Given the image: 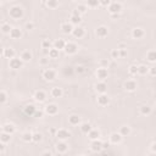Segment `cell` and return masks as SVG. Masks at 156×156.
<instances>
[{"label": "cell", "instance_id": "obj_31", "mask_svg": "<svg viewBox=\"0 0 156 156\" xmlns=\"http://www.w3.org/2000/svg\"><path fill=\"white\" fill-rule=\"evenodd\" d=\"M130 127L129 126H122V127H120V130H118V133H120L122 137H128L129 134H130Z\"/></svg>", "mask_w": 156, "mask_h": 156}, {"label": "cell", "instance_id": "obj_59", "mask_svg": "<svg viewBox=\"0 0 156 156\" xmlns=\"http://www.w3.org/2000/svg\"><path fill=\"white\" fill-rule=\"evenodd\" d=\"M154 143H156V137H155V138H154Z\"/></svg>", "mask_w": 156, "mask_h": 156}, {"label": "cell", "instance_id": "obj_4", "mask_svg": "<svg viewBox=\"0 0 156 156\" xmlns=\"http://www.w3.org/2000/svg\"><path fill=\"white\" fill-rule=\"evenodd\" d=\"M55 137H56V138H58L60 141H66V140L71 137V133L68 132L67 129L61 128V129H58V133H56Z\"/></svg>", "mask_w": 156, "mask_h": 156}, {"label": "cell", "instance_id": "obj_30", "mask_svg": "<svg viewBox=\"0 0 156 156\" xmlns=\"http://www.w3.org/2000/svg\"><path fill=\"white\" fill-rule=\"evenodd\" d=\"M88 138L93 141V140H98L100 138V132H99L98 129H92V132H89L88 134Z\"/></svg>", "mask_w": 156, "mask_h": 156}, {"label": "cell", "instance_id": "obj_33", "mask_svg": "<svg viewBox=\"0 0 156 156\" xmlns=\"http://www.w3.org/2000/svg\"><path fill=\"white\" fill-rule=\"evenodd\" d=\"M0 140H1L3 144L10 143V140H11V134H8V133H5V132H1V134H0Z\"/></svg>", "mask_w": 156, "mask_h": 156}, {"label": "cell", "instance_id": "obj_46", "mask_svg": "<svg viewBox=\"0 0 156 156\" xmlns=\"http://www.w3.org/2000/svg\"><path fill=\"white\" fill-rule=\"evenodd\" d=\"M111 58L115 59V60L120 58V50H118V49H114V50H111Z\"/></svg>", "mask_w": 156, "mask_h": 156}, {"label": "cell", "instance_id": "obj_19", "mask_svg": "<svg viewBox=\"0 0 156 156\" xmlns=\"http://www.w3.org/2000/svg\"><path fill=\"white\" fill-rule=\"evenodd\" d=\"M22 37V31L20 28H17V27H14L11 29V32H10V38L11 39H20Z\"/></svg>", "mask_w": 156, "mask_h": 156}, {"label": "cell", "instance_id": "obj_55", "mask_svg": "<svg viewBox=\"0 0 156 156\" xmlns=\"http://www.w3.org/2000/svg\"><path fill=\"white\" fill-rule=\"evenodd\" d=\"M127 55V50H120V58H124Z\"/></svg>", "mask_w": 156, "mask_h": 156}, {"label": "cell", "instance_id": "obj_24", "mask_svg": "<svg viewBox=\"0 0 156 156\" xmlns=\"http://www.w3.org/2000/svg\"><path fill=\"white\" fill-rule=\"evenodd\" d=\"M15 55H16V53H15V50H14L12 48H5L4 51H3V56H4V58L10 59V60L14 59Z\"/></svg>", "mask_w": 156, "mask_h": 156}, {"label": "cell", "instance_id": "obj_14", "mask_svg": "<svg viewBox=\"0 0 156 156\" xmlns=\"http://www.w3.org/2000/svg\"><path fill=\"white\" fill-rule=\"evenodd\" d=\"M90 149H92V151H94V153H99V151H101L103 150V141L101 140H93L92 141V144H90Z\"/></svg>", "mask_w": 156, "mask_h": 156}, {"label": "cell", "instance_id": "obj_29", "mask_svg": "<svg viewBox=\"0 0 156 156\" xmlns=\"http://www.w3.org/2000/svg\"><path fill=\"white\" fill-rule=\"evenodd\" d=\"M50 94H51V96H53V98L59 99V98H61V96H62V94H64V92H62V89H61V88H59V87H54V88L51 89V92H50Z\"/></svg>", "mask_w": 156, "mask_h": 156}, {"label": "cell", "instance_id": "obj_56", "mask_svg": "<svg viewBox=\"0 0 156 156\" xmlns=\"http://www.w3.org/2000/svg\"><path fill=\"white\" fill-rule=\"evenodd\" d=\"M40 156H53V154H51L50 151H44Z\"/></svg>", "mask_w": 156, "mask_h": 156}, {"label": "cell", "instance_id": "obj_20", "mask_svg": "<svg viewBox=\"0 0 156 156\" xmlns=\"http://www.w3.org/2000/svg\"><path fill=\"white\" fill-rule=\"evenodd\" d=\"M34 99H35V101H38V103L45 101V99H46L45 92H43V90H37V92L34 93Z\"/></svg>", "mask_w": 156, "mask_h": 156}, {"label": "cell", "instance_id": "obj_39", "mask_svg": "<svg viewBox=\"0 0 156 156\" xmlns=\"http://www.w3.org/2000/svg\"><path fill=\"white\" fill-rule=\"evenodd\" d=\"M51 42L49 40V39H44L42 42V48H43V50H50L51 49Z\"/></svg>", "mask_w": 156, "mask_h": 156}, {"label": "cell", "instance_id": "obj_9", "mask_svg": "<svg viewBox=\"0 0 156 156\" xmlns=\"http://www.w3.org/2000/svg\"><path fill=\"white\" fill-rule=\"evenodd\" d=\"M107 76H109L107 68L100 67V68H98V70H96V78L100 80V82H105V79L107 78Z\"/></svg>", "mask_w": 156, "mask_h": 156}, {"label": "cell", "instance_id": "obj_6", "mask_svg": "<svg viewBox=\"0 0 156 156\" xmlns=\"http://www.w3.org/2000/svg\"><path fill=\"white\" fill-rule=\"evenodd\" d=\"M78 51V45L76 44V43L73 42H67L66 44V48H65V53L67 55H74Z\"/></svg>", "mask_w": 156, "mask_h": 156}, {"label": "cell", "instance_id": "obj_12", "mask_svg": "<svg viewBox=\"0 0 156 156\" xmlns=\"http://www.w3.org/2000/svg\"><path fill=\"white\" fill-rule=\"evenodd\" d=\"M73 29H74V27L71 22H65L61 24V31H62V33H65V34H72Z\"/></svg>", "mask_w": 156, "mask_h": 156}, {"label": "cell", "instance_id": "obj_23", "mask_svg": "<svg viewBox=\"0 0 156 156\" xmlns=\"http://www.w3.org/2000/svg\"><path fill=\"white\" fill-rule=\"evenodd\" d=\"M3 132L12 135V134L16 132V127L12 123H6V124H4V126H3Z\"/></svg>", "mask_w": 156, "mask_h": 156}, {"label": "cell", "instance_id": "obj_17", "mask_svg": "<svg viewBox=\"0 0 156 156\" xmlns=\"http://www.w3.org/2000/svg\"><path fill=\"white\" fill-rule=\"evenodd\" d=\"M144 35H145V32H144V29H143V28L137 27V28H134L132 31V37L134 39H141Z\"/></svg>", "mask_w": 156, "mask_h": 156}, {"label": "cell", "instance_id": "obj_58", "mask_svg": "<svg viewBox=\"0 0 156 156\" xmlns=\"http://www.w3.org/2000/svg\"><path fill=\"white\" fill-rule=\"evenodd\" d=\"M151 151L156 153V143H153V144H151Z\"/></svg>", "mask_w": 156, "mask_h": 156}, {"label": "cell", "instance_id": "obj_38", "mask_svg": "<svg viewBox=\"0 0 156 156\" xmlns=\"http://www.w3.org/2000/svg\"><path fill=\"white\" fill-rule=\"evenodd\" d=\"M12 28H14V27H11L10 23H3V24H1V32H3L4 34H10V32H11Z\"/></svg>", "mask_w": 156, "mask_h": 156}, {"label": "cell", "instance_id": "obj_49", "mask_svg": "<svg viewBox=\"0 0 156 156\" xmlns=\"http://www.w3.org/2000/svg\"><path fill=\"white\" fill-rule=\"evenodd\" d=\"M26 29H27V31L34 29V23H33V22H27V23H26Z\"/></svg>", "mask_w": 156, "mask_h": 156}, {"label": "cell", "instance_id": "obj_13", "mask_svg": "<svg viewBox=\"0 0 156 156\" xmlns=\"http://www.w3.org/2000/svg\"><path fill=\"white\" fill-rule=\"evenodd\" d=\"M84 34H85V31H84V28H83V27H80V26L74 27L73 32H72V35L74 37V38H77V39L83 38Z\"/></svg>", "mask_w": 156, "mask_h": 156}, {"label": "cell", "instance_id": "obj_10", "mask_svg": "<svg viewBox=\"0 0 156 156\" xmlns=\"http://www.w3.org/2000/svg\"><path fill=\"white\" fill-rule=\"evenodd\" d=\"M137 87H138V84H137L134 79H128L124 82V89L127 92H134L137 89Z\"/></svg>", "mask_w": 156, "mask_h": 156}, {"label": "cell", "instance_id": "obj_16", "mask_svg": "<svg viewBox=\"0 0 156 156\" xmlns=\"http://www.w3.org/2000/svg\"><path fill=\"white\" fill-rule=\"evenodd\" d=\"M23 112H24V115H27V116H33V115H35L37 109H35L34 105L28 104V105H26L23 107Z\"/></svg>", "mask_w": 156, "mask_h": 156}, {"label": "cell", "instance_id": "obj_54", "mask_svg": "<svg viewBox=\"0 0 156 156\" xmlns=\"http://www.w3.org/2000/svg\"><path fill=\"white\" fill-rule=\"evenodd\" d=\"M111 3L109 1V0H104V1H100V5H104V6H107L109 8V5H110Z\"/></svg>", "mask_w": 156, "mask_h": 156}, {"label": "cell", "instance_id": "obj_37", "mask_svg": "<svg viewBox=\"0 0 156 156\" xmlns=\"http://www.w3.org/2000/svg\"><path fill=\"white\" fill-rule=\"evenodd\" d=\"M146 60L150 62H156V50H150L146 54Z\"/></svg>", "mask_w": 156, "mask_h": 156}, {"label": "cell", "instance_id": "obj_22", "mask_svg": "<svg viewBox=\"0 0 156 156\" xmlns=\"http://www.w3.org/2000/svg\"><path fill=\"white\" fill-rule=\"evenodd\" d=\"M56 150H58V153H60V154H64L68 150V144L66 141H59L58 144H56Z\"/></svg>", "mask_w": 156, "mask_h": 156}, {"label": "cell", "instance_id": "obj_11", "mask_svg": "<svg viewBox=\"0 0 156 156\" xmlns=\"http://www.w3.org/2000/svg\"><path fill=\"white\" fill-rule=\"evenodd\" d=\"M95 34H96V37H99V38H105V37H107V34H109V29L105 26H99L95 29Z\"/></svg>", "mask_w": 156, "mask_h": 156}, {"label": "cell", "instance_id": "obj_1", "mask_svg": "<svg viewBox=\"0 0 156 156\" xmlns=\"http://www.w3.org/2000/svg\"><path fill=\"white\" fill-rule=\"evenodd\" d=\"M9 15L11 18H14V20H20L23 16V10L21 6H12L9 10Z\"/></svg>", "mask_w": 156, "mask_h": 156}, {"label": "cell", "instance_id": "obj_48", "mask_svg": "<svg viewBox=\"0 0 156 156\" xmlns=\"http://www.w3.org/2000/svg\"><path fill=\"white\" fill-rule=\"evenodd\" d=\"M100 67H103V68H107V67H109V61L106 60V59L100 60Z\"/></svg>", "mask_w": 156, "mask_h": 156}, {"label": "cell", "instance_id": "obj_15", "mask_svg": "<svg viewBox=\"0 0 156 156\" xmlns=\"http://www.w3.org/2000/svg\"><path fill=\"white\" fill-rule=\"evenodd\" d=\"M66 44H67V42H66L65 39H56V40L53 43V48L58 49V50H65Z\"/></svg>", "mask_w": 156, "mask_h": 156}, {"label": "cell", "instance_id": "obj_7", "mask_svg": "<svg viewBox=\"0 0 156 156\" xmlns=\"http://www.w3.org/2000/svg\"><path fill=\"white\" fill-rule=\"evenodd\" d=\"M80 21H82V17H80L79 11H78L77 9H76V10H73V11H72V15H71V18H70V22L77 27V26H79Z\"/></svg>", "mask_w": 156, "mask_h": 156}, {"label": "cell", "instance_id": "obj_57", "mask_svg": "<svg viewBox=\"0 0 156 156\" xmlns=\"http://www.w3.org/2000/svg\"><path fill=\"white\" fill-rule=\"evenodd\" d=\"M110 146V144H109V143L107 141H105V143H103V150H104V149H107Z\"/></svg>", "mask_w": 156, "mask_h": 156}, {"label": "cell", "instance_id": "obj_26", "mask_svg": "<svg viewBox=\"0 0 156 156\" xmlns=\"http://www.w3.org/2000/svg\"><path fill=\"white\" fill-rule=\"evenodd\" d=\"M80 132H82L83 134H87V135H88L89 134V132H92V124L89 123V122H84V123H82V124H80Z\"/></svg>", "mask_w": 156, "mask_h": 156}, {"label": "cell", "instance_id": "obj_60", "mask_svg": "<svg viewBox=\"0 0 156 156\" xmlns=\"http://www.w3.org/2000/svg\"><path fill=\"white\" fill-rule=\"evenodd\" d=\"M78 156H84V155H78Z\"/></svg>", "mask_w": 156, "mask_h": 156}, {"label": "cell", "instance_id": "obj_5", "mask_svg": "<svg viewBox=\"0 0 156 156\" xmlns=\"http://www.w3.org/2000/svg\"><path fill=\"white\" fill-rule=\"evenodd\" d=\"M43 78L48 82H51V80L56 79V71L53 70V68H46V70L43 72Z\"/></svg>", "mask_w": 156, "mask_h": 156}, {"label": "cell", "instance_id": "obj_27", "mask_svg": "<svg viewBox=\"0 0 156 156\" xmlns=\"http://www.w3.org/2000/svg\"><path fill=\"white\" fill-rule=\"evenodd\" d=\"M68 123L71 126H78V124H82L80 123V117L78 115H71L68 117Z\"/></svg>", "mask_w": 156, "mask_h": 156}, {"label": "cell", "instance_id": "obj_50", "mask_svg": "<svg viewBox=\"0 0 156 156\" xmlns=\"http://www.w3.org/2000/svg\"><path fill=\"white\" fill-rule=\"evenodd\" d=\"M76 72L79 73V74H80V73H83V72H84V67H83V66H80V65L77 66V67H76Z\"/></svg>", "mask_w": 156, "mask_h": 156}, {"label": "cell", "instance_id": "obj_35", "mask_svg": "<svg viewBox=\"0 0 156 156\" xmlns=\"http://www.w3.org/2000/svg\"><path fill=\"white\" fill-rule=\"evenodd\" d=\"M149 68L148 66H145V65H140V66H138V74H140V76H145V74H148L149 73Z\"/></svg>", "mask_w": 156, "mask_h": 156}, {"label": "cell", "instance_id": "obj_34", "mask_svg": "<svg viewBox=\"0 0 156 156\" xmlns=\"http://www.w3.org/2000/svg\"><path fill=\"white\" fill-rule=\"evenodd\" d=\"M140 114L143 116H148V115H150L151 114V107L149 105H143L141 107H140Z\"/></svg>", "mask_w": 156, "mask_h": 156}, {"label": "cell", "instance_id": "obj_32", "mask_svg": "<svg viewBox=\"0 0 156 156\" xmlns=\"http://www.w3.org/2000/svg\"><path fill=\"white\" fill-rule=\"evenodd\" d=\"M59 55H60V50H58V49H55V48H51L50 50H49L48 58L55 60V59H59Z\"/></svg>", "mask_w": 156, "mask_h": 156}, {"label": "cell", "instance_id": "obj_18", "mask_svg": "<svg viewBox=\"0 0 156 156\" xmlns=\"http://www.w3.org/2000/svg\"><path fill=\"white\" fill-rule=\"evenodd\" d=\"M122 138H123V137L118 133V132L111 133V135H110V143H111V144H118V143L122 141Z\"/></svg>", "mask_w": 156, "mask_h": 156}, {"label": "cell", "instance_id": "obj_43", "mask_svg": "<svg viewBox=\"0 0 156 156\" xmlns=\"http://www.w3.org/2000/svg\"><path fill=\"white\" fill-rule=\"evenodd\" d=\"M77 10L79 11L80 15H83V14H85V12H87V10H88V6H87L85 4H79L78 8H77Z\"/></svg>", "mask_w": 156, "mask_h": 156}, {"label": "cell", "instance_id": "obj_51", "mask_svg": "<svg viewBox=\"0 0 156 156\" xmlns=\"http://www.w3.org/2000/svg\"><path fill=\"white\" fill-rule=\"evenodd\" d=\"M149 73L151 74V76H156V66H154V67H150V70H149Z\"/></svg>", "mask_w": 156, "mask_h": 156}, {"label": "cell", "instance_id": "obj_45", "mask_svg": "<svg viewBox=\"0 0 156 156\" xmlns=\"http://www.w3.org/2000/svg\"><path fill=\"white\" fill-rule=\"evenodd\" d=\"M6 100H8V94H6L4 90H1V92H0V103H1V104H5Z\"/></svg>", "mask_w": 156, "mask_h": 156}, {"label": "cell", "instance_id": "obj_44", "mask_svg": "<svg viewBox=\"0 0 156 156\" xmlns=\"http://www.w3.org/2000/svg\"><path fill=\"white\" fill-rule=\"evenodd\" d=\"M42 139H43V135L39 132L33 133V141L34 143H39V141H42Z\"/></svg>", "mask_w": 156, "mask_h": 156}, {"label": "cell", "instance_id": "obj_3", "mask_svg": "<svg viewBox=\"0 0 156 156\" xmlns=\"http://www.w3.org/2000/svg\"><path fill=\"white\" fill-rule=\"evenodd\" d=\"M23 64H24V62L20 58H14V59L10 60L9 66H10L11 70H20V68L23 67Z\"/></svg>", "mask_w": 156, "mask_h": 156}, {"label": "cell", "instance_id": "obj_28", "mask_svg": "<svg viewBox=\"0 0 156 156\" xmlns=\"http://www.w3.org/2000/svg\"><path fill=\"white\" fill-rule=\"evenodd\" d=\"M20 59L23 62H29L31 60H32V53H31L29 50H23L20 55Z\"/></svg>", "mask_w": 156, "mask_h": 156}, {"label": "cell", "instance_id": "obj_52", "mask_svg": "<svg viewBox=\"0 0 156 156\" xmlns=\"http://www.w3.org/2000/svg\"><path fill=\"white\" fill-rule=\"evenodd\" d=\"M117 49H118V50H127V45L123 44V43H121V44H118Z\"/></svg>", "mask_w": 156, "mask_h": 156}, {"label": "cell", "instance_id": "obj_53", "mask_svg": "<svg viewBox=\"0 0 156 156\" xmlns=\"http://www.w3.org/2000/svg\"><path fill=\"white\" fill-rule=\"evenodd\" d=\"M111 20H118L120 18V14H114V15H110Z\"/></svg>", "mask_w": 156, "mask_h": 156}, {"label": "cell", "instance_id": "obj_61", "mask_svg": "<svg viewBox=\"0 0 156 156\" xmlns=\"http://www.w3.org/2000/svg\"><path fill=\"white\" fill-rule=\"evenodd\" d=\"M155 107H156V104H155Z\"/></svg>", "mask_w": 156, "mask_h": 156}, {"label": "cell", "instance_id": "obj_36", "mask_svg": "<svg viewBox=\"0 0 156 156\" xmlns=\"http://www.w3.org/2000/svg\"><path fill=\"white\" fill-rule=\"evenodd\" d=\"M22 140L26 141V143L33 141V133H31V132H24V133L22 134Z\"/></svg>", "mask_w": 156, "mask_h": 156}, {"label": "cell", "instance_id": "obj_41", "mask_svg": "<svg viewBox=\"0 0 156 156\" xmlns=\"http://www.w3.org/2000/svg\"><path fill=\"white\" fill-rule=\"evenodd\" d=\"M45 4L49 9H56L59 6V1H56V0H49V1H46Z\"/></svg>", "mask_w": 156, "mask_h": 156}, {"label": "cell", "instance_id": "obj_47", "mask_svg": "<svg viewBox=\"0 0 156 156\" xmlns=\"http://www.w3.org/2000/svg\"><path fill=\"white\" fill-rule=\"evenodd\" d=\"M49 58H42L40 60H39V64L42 65V66H46V65H49Z\"/></svg>", "mask_w": 156, "mask_h": 156}, {"label": "cell", "instance_id": "obj_25", "mask_svg": "<svg viewBox=\"0 0 156 156\" xmlns=\"http://www.w3.org/2000/svg\"><path fill=\"white\" fill-rule=\"evenodd\" d=\"M109 103H110V98L106 94H100L98 96V104L100 106H106L109 105Z\"/></svg>", "mask_w": 156, "mask_h": 156}, {"label": "cell", "instance_id": "obj_40", "mask_svg": "<svg viewBox=\"0 0 156 156\" xmlns=\"http://www.w3.org/2000/svg\"><path fill=\"white\" fill-rule=\"evenodd\" d=\"M128 72H129V74H132V76H137V74H138V66L130 65L128 68Z\"/></svg>", "mask_w": 156, "mask_h": 156}, {"label": "cell", "instance_id": "obj_2", "mask_svg": "<svg viewBox=\"0 0 156 156\" xmlns=\"http://www.w3.org/2000/svg\"><path fill=\"white\" fill-rule=\"evenodd\" d=\"M107 10H109V12H110L111 15H114V14H121V11H122V4L121 3H117V1H112L109 5Z\"/></svg>", "mask_w": 156, "mask_h": 156}, {"label": "cell", "instance_id": "obj_21", "mask_svg": "<svg viewBox=\"0 0 156 156\" xmlns=\"http://www.w3.org/2000/svg\"><path fill=\"white\" fill-rule=\"evenodd\" d=\"M95 90L99 94H106V90H107V85L105 82H98L95 85Z\"/></svg>", "mask_w": 156, "mask_h": 156}, {"label": "cell", "instance_id": "obj_42", "mask_svg": "<svg viewBox=\"0 0 156 156\" xmlns=\"http://www.w3.org/2000/svg\"><path fill=\"white\" fill-rule=\"evenodd\" d=\"M85 5L88 6V8H98V6L100 5V1H98V0H89Z\"/></svg>", "mask_w": 156, "mask_h": 156}, {"label": "cell", "instance_id": "obj_8", "mask_svg": "<svg viewBox=\"0 0 156 156\" xmlns=\"http://www.w3.org/2000/svg\"><path fill=\"white\" fill-rule=\"evenodd\" d=\"M44 111H45V114H48L49 116H54V115H56L59 112V106L56 104H48L45 106Z\"/></svg>", "mask_w": 156, "mask_h": 156}]
</instances>
